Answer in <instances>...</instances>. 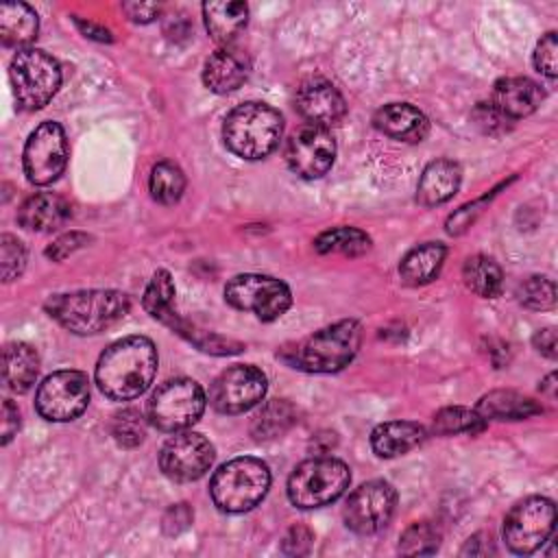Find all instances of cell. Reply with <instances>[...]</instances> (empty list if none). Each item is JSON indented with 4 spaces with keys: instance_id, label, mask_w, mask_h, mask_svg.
<instances>
[{
    "instance_id": "6da1fadb",
    "label": "cell",
    "mask_w": 558,
    "mask_h": 558,
    "mask_svg": "<svg viewBox=\"0 0 558 558\" xmlns=\"http://www.w3.org/2000/svg\"><path fill=\"white\" fill-rule=\"evenodd\" d=\"M157 373V349L146 336H126L109 344L96 364L98 388L116 399L140 397L153 384Z\"/></svg>"
},
{
    "instance_id": "7a4b0ae2",
    "label": "cell",
    "mask_w": 558,
    "mask_h": 558,
    "mask_svg": "<svg viewBox=\"0 0 558 558\" xmlns=\"http://www.w3.org/2000/svg\"><path fill=\"white\" fill-rule=\"evenodd\" d=\"M44 307L68 331L92 336L122 320L131 310V301L120 290H78L54 294Z\"/></svg>"
},
{
    "instance_id": "3957f363",
    "label": "cell",
    "mask_w": 558,
    "mask_h": 558,
    "mask_svg": "<svg viewBox=\"0 0 558 558\" xmlns=\"http://www.w3.org/2000/svg\"><path fill=\"white\" fill-rule=\"evenodd\" d=\"M283 133V118L277 109L264 102H244L231 109L222 124L227 148L242 159L268 157Z\"/></svg>"
},
{
    "instance_id": "277c9868",
    "label": "cell",
    "mask_w": 558,
    "mask_h": 558,
    "mask_svg": "<svg viewBox=\"0 0 558 558\" xmlns=\"http://www.w3.org/2000/svg\"><path fill=\"white\" fill-rule=\"evenodd\" d=\"M268 486H270L268 466L257 458L244 456L222 464L214 473L209 493L218 510L246 512L266 497Z\"/></svg>"
},
{
    "instance_id": "5b68a950",
    "label": "cell",
    "mask_w": 558,
    "mask_h": 558,
    "mask_svg": "<svg viewBox=\"0 0 558 558\" xmlns=\"http://www.w3.org/2000/svg\"><path fill=\"white\" fill-rule=\"evenodd\" d=\"M362 325L357 320H338L301 342L294 351V364L307 373H336L357 353Z\"/></svg>"
},
{
    "instance_id": "8992f818",
    "label": "cell",
    "mask_w": 558,
    "mask_h": 558,
    "mask_svg": "<svg viewBox=\"0 0 558 558\" xmlns=\"http://www.w3.org/2000/svg\"><path fill=\"white\" fill-rule=\"evenodd\" d=\"M9 78L17 107L37 111L46 107L61 85V68L54 57L37 48L17 50L9 65Z\"/></svg>"
},
{
    "instance_id": "52a82bcc",
    "label": "cell",
    "mask_w": 558,
    "mask_h": 558,
    "mask_svg": "<svg viewBox=\"0 0 558 558\" xmlns=\"http://www.w3.org/2000/svg\"><path fill=\"white\" fill-rule=\"evenodd\" d=\"M351 482L349 466L336 458H310L288 480V497L296 508H320L336 501Z\"/></svg>"
},
{
    "instance_id": "ba28073f",
    "label": "cell",
    "mask_w": 558,
    "mask_h": 558,
    "mask_svg": "<svg viewBox=\"0 0 558 558\" xmlns=\"http://www.w3.org/2000/svg\"><path fill=\"white\" fill-rule=\"evenodd\" d=\"M205 410L203 388L187 377L168 379L148 401V418L161 432H183L192 427Z\"/></svg>"
},
{
    "instance_id": "9c48e42d",
    "label": "cell",
    "mask_w": 558,
    "mask_h": 558,
    "mask_svg": "<svg viewBox=\"0 0 558 558\" xmlns=\"http://www.w3.org/2000/svg\"><path fill=\"white\" fill-rule=\"evenodd\" d=\"M225 299L231 307L251 312L259 320L279 318L292 303L290 288L281 279L255 272L235 275L225 288Z\"/></svg>"
},
{
    "instance_id": "30bf717a",
    "label": "cell",
    "mask_w": 558,
    "mask_h": 558,
    "mask_svg": "<svg viewBox=\"0 0 558 558\" xmlns=\"http://www.w3.org/2000/svg\"><path fill=\"white\" fill-rule=\"evenodd\" d=\"M556 523V506L547 497H527L512 506L504 521V541L514 554H532L547 543Z\"/></svg>"
},
{
    "instance_id": "8fae6325",
    "label": "cell",
    "mask_w": 558,
    "mask_h": 558,
    "mask_svg": "<svg viewBox=\"0 0 558 558\" xmlns=\"http://www.w3.org/2000/svg\"><path fill=\"white\" fill-rule=\"evenodd\" d=\"M89 403V379L81 371H57L48 375L35 395V408L46 421L63 423L76 418Z\"/></svg>"
},
{
    "instance_id": "7c38bea8",
    "label": "cell",
    "mask_w": 558,
    "mask_h": 558,
    "mask_svg": "<svg viewBox=\"0 0 558 558\" xmlns=\"http://www.w3.org/2000/svg\"><path fill=\"white\" fill-rule=\"evenodd\" d=\"M68 140L61 124L46 120L26 140L24 146V174L35 185L52 183L65 168Z\"/></svg>"
},
{
    "instance_id": "4fadbf2b",
    "label": "cell",
    "mask_w": 558,
    "mask_h": 558,
    "mask_svg": "<svg viewBox=\"0 0 558 558\" xmlns=\"http://www.w3.org/2000/svg\"><path fill=\"white\" fill-rule=\"evenodd\" d=\"M395 488L384 480H371L349 495L342 517L347 527L355 534H375L388 525L395 514Z\"/></svg>"
},
{
    "instance_id": "5bb4252c",
    "label": "cell",
    "mask_w": 558,
    "mask_h": 558,
    "mask_svg": "<svg viewBox=\"0 0 558 558\" xmlns=\"http://www.w3.org/2000/svg\"><path fill=\"white\" fill-rule=\"evenodd\" d=\"M264 395L266 375L253 364H235L214 379L209 388V403L220 414H240L257 405Z\"/></svg>"
},
{
    "instance_id": "9a60e30c",
    "label": "cell",
    "mask_w": 558,
    "mask_h": 558,
    "mask_svg": "<svg viewBox=\"0 0 558 558\" xmlns=\"http://www.w3.org/2000/svg\"><path fill=\"white\" fill-rule=\"evenodd\" d=\"M214 456V445L203 434L183 429L161 447L159 466L172 482H194L209 471Z\"/></svg>"
},
{
    "instance_id": "2e32d148",
    "label": "cell",
    "mask_w": 558,
    "mask_h": 558,
    "mask_svg": "<svg viewBox=\"0 0 558 558\" xmlns=\"http://www.w3.org/2000/svg\"><path fill=\"white\" fill-rule=\"evenodd\" d=\"M336 159V142L323 126L305 124L286 144V161L301 179H318L329 172Z\"/></svg>"
},
{
    "instance_id": "e0dca14e",
    "label": "cell",
    "mask_w": 558,
    "mask_h": 558,
    "mask_svg": "<svg viewBox=\"0 0 558 558\" xmlns=\"http://www.w3.org/2000/svg\"><path fill=\"white\" fill-rule=\"evenodd\" d=\"M294 107L303 120L312 126H331L342 120L347 113V105L342 94L336 89L333 83L325 78H310L305 81L294 98Z\"/></svg>"
},
{
    "instance_id": "ac0fdd59",
    "label": "cell",
    "mask_w": 558,
    "mask_h": 558,
    "mask_svg": "<svg viewBox=\"0 0 558 558\" xmlns=\"http://www.w3.org/2000/svg\"><path fill=\"white\" fill-rule=\"evenodd\" d=\"M545 94L538 83L525 76H508L495 83L490 105L508 120H519L538 109Z\"/></svg>"
},
{
    "instance_id": "d6986e66",
    "label": "cell",
    "mask_w": 558,
    "mask_h": 558,
    "mask_svg": "<svg viewBox=\"0 0 558 558\" xmlns=\"http://www.w3.org/2000/svg\"><path fill=\"white\" fill-rule=\"evenodd\" d=\"M248 76V61L244 52L222 46L211 52L203 68V83L216 94L235 92Z\"/></svg>"
},
{
    "instance_id": "ffe728a7",
    "label": "cell",
    "mask_w": 558,
    "mask_h": 558,
    "mask_svg": "<svg viewBox=\"0 0 558 558\" xmlns=\"http://www.w3.org/2000/svg\"><path fill=\"white\" fill-rule=\"evenodd\" d=\"M377 131L401 142H421L429 131V120L408 102H390L373 116Z\"/></svg>"
},
{
    "instance_id": "44dd1931",
    "label": "cell",
    "mask_w": 558,
    "mask_h": 558,
    "mask_svg": "<svg viewBox=\"0 0 558 558\" xmlns=\"http://www.w3.org/2000/svg\"><path fill=\"white\" fill-rule=\"evenodd\" d=\"M72 216L70 203L52 192H39L28 196L17 209V222L31 231H54Z\"/></svg>"
},
{
    "instance_id": "7402d4cb",
    "label": "cell",
    "mask_w": 558,
    "mask_h": 558,
    "mask_svg": "<svg viewBox=\"0 0 558 558\" xmlns=\"http://www.w3.org/2000/svg\"><path fill=\"white\" fill-rule=\"evenodd\" d=\"M460 181H462V170L456 161L436 159L421 174V181L416 187V201L423 207L442 205L458 192Z\"/></svg>"
},
{
    "instance_id": "603a6c76",
    "label": "cell",
    "mask_w": 558,
    "mask_h": 558,
    "mask_svg": "<svg viewBox=\"0 0 558 558\" xmlns=\"http://www.w3.org/2000/svg\"><path fill=\"white\" fill-rule=\"evenodd\" d=\"M425 440V429L412 421H388L373 429L371 447L379 458H397Z\"/></svg>"
},
{
    "instance_id": "cb8c5ba5",
    "label": "cell",
    "mask_w": 558,
    "mask_h": 558,
    "mask_svg": "<svg viewBox=\"0 0 558 558\" xmlns=\"http://www.w3.org/2000/svg\"><path fill=\"white\" fill-rule=\"evenodd\" d=\"M203 17L207 33L220 46H231V41L242 33L248 20V7L238 0L227 2H205Z\"/></svg>"
},
{
    "instance_id": "d4e9b609",
    "label": "cell",
    "mask_w": 558,
    "mask_h": 558,
    "mask_svg": "<svg viewBox=\"0 0 558 558\" xmlns=\"http://www.w3.org/2000/svg\"><path fill=\"white\" fill-rule=\"evenodd\" d=\"M447 257V246L442 242H425L408 251L399 264V275L408 286H425L440 275Z\"/></svg>"
},
{
    "instance_id": "484cf974",
    "label": "cell",
    "mask_w": 558,
    "mask_h": 558,
    "mask_svg": "<svg viewBox=\"0 0 558 558\" xmlns=\"http://www.w3.org/2000/svg\"><path fill=\"white\" fill-rule=\"evenodd\" d=\"M39 375V355L26 342H9L2 353V377L9 390L26 392Z\"/></svg>"
},
{
    "instance_id": "4316f807",
    "label": "cell",
    "mask_w": 558,
    "mask_h": 558,
    "mask_svg": "<svg viewBox=\"0 0 558 558\" xmlns=\"http://www.w3.org/2000/svg\"><path fill=\"white\" fill-rule=\"evenodd\" d=\"M39 31L35 9L26 2H7L0 7V39L9 48L24 50Z\"/></svg>"
},
{
    "instance_id": "83f0119b",
    "label": "cell",
    "mask_w": 558,
    "mask_h": 558,
    "mask_svg": "<svg viewBox=\"0 0 558 558\" xmlns=\"http://www.w3.org/2000/svg\"><path fill=\"white\" fill-rule=\"evenodd\" d=\"M475 410L482 418L495 421H521L543 412V408L534 399L514 390H493L477 401Z\"/></svg>"
},
{
    "instance_id": "f1b7e54d",
    "label": "cell",
    "mask_w": 558,
    "mask_h": 558,
    "mask_svg": "<svg viewBox=\"0 0 558 558\" xmlns=\"http://www.w3.org/2000/svg\"><path fill=\"white\" fill-rule=\"evenodd\" d=\"M462 279L471 292L484 299H495L501 292L504 272L499 264L486 255H473L462 266Z\"/></svg>"
},
{
    "instance_id": "f546056e",
    "label": "cell",
    "mask_w": 558,
    "mask_h": 558,
    "mask_svg": "<svg viewBox=\"0 0 558 558\" xmlns=\"http://www.w3.org/2000/svg\"><path fill=\"white\" fill-rule=\"evenodd\" d=\"M296 421V410L281 399L268 401L251 421V434L257 440H270L286 434Z\"/></svg>"
},
{
    "instance_id": "4dcf8cb0",
    "label": "cell",
    "mask_w": 558,
    "mask_h": 558,
    "mask_svg": "<svg viewBox=\"0 0 558 558\" xmlns=\"http://www.w3.org/2000/svg\"><path fill=\"white\" fill-rule=\"evenodd\" d=\"M314 248L323 255L340 253V255L357 257L371 248V238L362 229H355V227H336V229L323 231L314 240Z\"/></svg>"
},
{
    "instance_id": "1f68e13d",
    "label": "cell",
    "mask_w": 558,
    "mask_h": 558,
    "mask_svg": "<svg viewBox=\"0 0 558 558\" xmlns=\"http://www.w3.org/2000/svg\"><path fill=\"white\" fill-rule=\"evenodd\" d=\"M150 196L161 205H172L183 196L185 190V174L172 161H159L150 170L148 179Z\"/></svg>"
},
{
    "instance_id": "d6a6232c",
    "label": "cell",
    "mask_w": 558,
    "mask_h": 558,
    "mask_svg": "<svg viewBox=\"0 0 558 558\" xmlns=\"http://www.w3.org/2000/svg\"><path fill=\"white\" fill-rule=\"evenodd\" d=\"M484 418L477 414V410L451 405L442 408L440 412L434 414L432 429L438 436H449V434H477L484 429Z\"/></svg>"
},
{
    "instance_id": "836d02e7",
    "label": "cell",
    "mask_w": 558,
    "mask_h": 558,
    "mask_svg": "<svg viewBox=\"0 0 558 558\" xmlns=\"http://www.w3.org/2000/svg\"><path fill=\"white\" fill-rule=\"evenodd\" d=\"M440 545V532L429 521H416L399 538V551L403 556H429Z\"/></svg>"
},
{
    "instance_id": "e575fe53",
    "label": "cell",
    "mask_w": 558,
    "mask_h": 558,
    "mask_svg": "<svg viewBox=\"0 0 558 558\" xmlns=\"http://www.w3.org/2000/svg\"><path fill=\"white\" fill-rule=\"evenodd\" d=\"M174 283L168 270H157L153 275V279L148 281L146 290H144V310L153 316V318H161L166 312H170L174 305Z\"/></svg>"
},
{
    "instance_id": "d590c367",
    "label": "cell",
    "mask_w": 558,
    "mask_h": 558,
    "mask_svg": "<svg viewBox=\"0 0 558 558\" xmlns=\"http://www.w3.org/2000/svg\"><path fill=\"white\" fill-rule=\"evenodd\" d=\"M519 301L530 310H551L556 305V283L549 277L534 275L519 288Z\"/></svg>"
},
{
    "instance_id": "8d00e7d4",
    "label": "cell",
    "mask_w": 558,
    "mask_h": 558,
    "mask_svg": "<svg viewBox=\"0 0 558 558\" xmlns=\"http://www.w3.org/2000/svg\"><path fill=\"white\" fill-rule=\"evenodd\" d=\"M111 434L118 445L122 447H137L146 434V421L140 410L126 408L113 416Z\"/></svg>"
},
{
    "instance_id": "74e56055",
    "label": "cell",
    "mask_w": 558,
    "mask_h": 558,
    "mask_svg": "<svg viewBox=\"0 0 558 558\" xmlns=\"http://www.w3.org/2000/svg\"><path fill=\"white\" fill-rule=\"evenodd\" d=\"M26 266V248L24 244L15 238L4 233L0 238V268H2V279L13 281L22 275Z\"/></svg>"
},
{
    "instance_id": "f35d334b",
    "label": "cell",
    "mask_w": 558,
    "mask_h": 558,
    "mask_svg": "<svg viewBox=\"0 0 558 558\" xmlns=\"http://www.w3.org/2000/svg\"><path fill=\"white\" fill-rule=\"evenodd\" d=\"M556 52H558L556 33L549 31L545 37H541V41L536 44V50H534V65H536V70H538L541 74H545L547 78H556V74H558Z\"/></svg>"
},
{
    "instance_id": "ab89813d",
    "label": "cell",
    "mask_w": 558,
    "mask_h": 558,
    "mask_svg": "<svg viewBox=\"0 0 558 558\" xmlns=\"http://www.w3.org/2000/svg\"><path fill=\"white\" fill-rule=\"evenodd\" d=\"M89 238L85 233H78V231H70L61 238H57L48 248H46V255L54 262H61L65 259L70 253H74L76 248H81Z\"/></svg>"
},
{
    "instance_id": "60d3db41",
    "label": "cell",
    "mask_w": 558,
    "mask_h": 558,
    "mask_svg": "<svg viewBox=\"0 0 558 558\" xmlns=\"http://www.w3.org/2000/svg\"><path fill=\"white\" fill-rule=\"evenodd\" d=\"M192 517H194V512L190 510L187 504H174V506H170L168 512L163 514V532H166L168 536H174V534L187 530L190 523H192Z\"/></svg>"
},
{
    "instance_id": "b9f144b4",
    "label": "cell",
    "mask_w": 558,
    "mask_h": 558,
    "mask_svg": "<svg viewBox=\"0 0 558 558\" xmlns=\"http://www.w3.org/2000/svg\"><path fill=\"white\" fill-rule=\"evenodd\" d=\"M475 120L477 124L484 129V133H499L506 131V122H510L508 118H504L490 102H480V107L475 109Z\"/></svg>"
},
{
    "instance_id": "7bdbcfd3",
    "label": "cell",
    "mask_w": 558,
    "mask_h": 558,
    "mask_svg": "<svg viewBox=\"0 0 558 558\" xmlns=\"http://www.w3.org/2000/svg\"><path fill=\"white\" fill-rule=\"evenodd\" d=\"M312 532L303 525H294L286 538H283V551L290 554V556H299V554H305L312 545Z\"/></svg>"
},
{
    "instance_id": "ee69618b",
    "label": "cell",
    "mask_w": 558,
    "mask_h": 558,
    "mask_svg": "<svg viewBox=\"0 0 558 558\" xmlns=\"http://www.w3.org/2000/svg\"><path fill=\"white\" fill-rule=\"evenodd\" d=\"M122 11L133 20V22H153L161 13V4L157 2H124Z\"/></svg>"
},
{
    "instance_id": "f6af8a7d",
    "label": "cell",
    "mask_w": 558,
    "mask_h": 558,
    "mask_svg": "<svg viewBox=\"0 0 558 558\" xmlns=\"http://www.w3.org/2000/svg\"><path fill=\"white\" fill-rule=\"evenodd\" d=\"M17 427H20V412L11 399H4V403H2V445H7L13 438Z\"/></svg>"
},
{
    "instance_id": "bcb514c9",
    "label": "cell",
    "mask_w": 558,
    "mask_h": 558,
    "mask_svg": "<svg viewBox=\"0 0 558 558\" xmlns=\"http://www.w3.org/2000/svg\"><path fill=\"white\" fill-rule=\"evenodd\" d=\"M532 342H534V347H536L543 355H547L549 360L556 357V331H554L551 327L536 331L534 338H532Z\"/></svg>"
},
{
    "instance_id": "7dc6e473",
    "label": "cell",
    "mask_w": 558,
    "mask_h": 558,
    "mask_svg": "<svg viewBox=\"0 0 558 558\" xmlns=\"http://www.w3.org/2000/svg\"><path fill=\"white\" fill-rule=\"evenodd\" d=\"M76 24H78V28H81L83 33H87L89 37H94V39H98V41H111V33H109L107 28L96 26V24H92V22H83V20H76Z\"/></svg>"
},
{
    "instance_id": "c3c4849f",
    "label": "cell",
    "mask_w": 558,
    "mask_h": 558,
    "mask_svg": "<svg viewBox=\"0 0 558 558\" xmlns=\"http://www.w3.org/2000/svg\"><path fill=\"white\" fill-rule=\"evenodd\" d=\"M554 379H556V375L551 373V375H549V377H547V379L541 384V390H549V392L554 395Z\"/></svg>"
}]
</instances>
